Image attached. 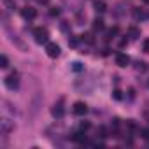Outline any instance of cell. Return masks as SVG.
<instances>
[{"instance_id":"6da1fadb","label":"cell","mask_w":149,"mask_h":149,"mask_svg":"<svg viewBox=\"0 0 149 149\" xmlns=\"http://www.w3.org/2000/svg\"><path fill=\"white\" fill-rule=\"evenodd\" d=\"M33 35H35L37 44H47V42H49V33H47L46 28H35Z\"/></svg>"},{"instance_id":"7a4b0ae2","label":"cell","mask_w":149,"mask_h":149,"mask_svg":"<svg viewBox=\"0 0 149 149\" xmlns=\"http://www.w3.org/2000/svg\"><path fill=\"white\" fill-rule=\"evenodd\" d=\"M46 53H47V56H51V58L60 56V46L53 44V42H47L46 44Z\"/></svg>"},{"instance_id":"3957f363","label":"cell","mask_w":149,"mask_h":149,"mask_svg":"<svg viewBox=\"0 0 149 149\" xmlns=\"http://www.w3.org/2000/svg\"><path fill=\"white\" fill-rule=\"evenodd\" d=\"M18 84H19L18 74H11L9 77H6V86H7L9 89H14V88H18Z\"/></svg>"},{"instance_id":"277c9868","label":"cell","mask_w":149,"mask_h":149,"mask_svg":"<svg viewBox=\"0 0 149 149\" xmlns=\"http://www.w3.org/2000/svg\"><path fill=\"white\" fill-rule=\"evenodd\" d=\"M74 112H76L77 116H84V114L88 112V105L82 104V102H76V104H74Z\"/></svg>"},{"instance_id":"5b68a950","label":"cell","mask_w":149,"mask_h":149,"mask_svg":"<svg viewBox=\"0 0 149 149\" xmlns=\"http://www.w3.org/2000/svg\"><path fill=\"white\" fill-rule=\"evenodd\" d=\"M63 112H65V109H63V100H60V102L55 104V107H53V116H55V118H62Z\"/></svg>"},{"instance_id":"8992f818","label":"cell","mask_w":149,"mask_h":149,"mask_svg":"<svg viewBox=\"0 0 149 149\" xmlns=\"http://www.w3.org/2000/svg\"><path fill=\"white\" fill-rule=\"evenodd\" d=\"M21 14H23L25 19H33V18L37 16V11H35L33 7H25V9L21 11Z\"/></svg>"},{"instance_id":"52a82bcc","label":"cell","mask_w":149,"mask_h":149,"mask_svg":"<svg viewBox=\"0 0 149 149\" xmlns=\"http://www.w3.org/2000/svg\"><path fill=\"white\" fill-rule=\"evenodd\" d=\"M116 63H118L119 67H126V65L130 63V56H128V55H123V53H119V55L116 56Z\"/></svg>"},{"instance_id":"ba28073f","label":"cell","mask_w":149,"mask_h":149,"mask_svg":"<svg viewBox=\"0 0 149 149\" xmlns=\"http://www.w3.org/2000/svg\"><path fill=\"white\" fill-rule=\"evenodd\" d=\"M72 140H76V142H82V144H86V135H82L81 132H77V133H74V135H72Z\"/></svg>"},{"instance_id":"9c48e42d","label":"cell","mask_w":149,"mask_h":149,"mask_svg":"<svg viewBox=\"0 0 149 149\" xmlns=\"http://www.w3.org/2000/svg\"><path fill=\"white\" fill-rule=\"evenodd\" d=\"M128 33L132 35V39H139V37H140V30H139V28H135V26H132V28L128 30Z\"/></svg>"},{"instance_id":"30bf717a","label":"cell","mask_w":149,"mask_h":149,"mask_svg":"<svg viewBox=\"0 0 149 149\" xmlns=\"http://www.w3.org/2000/svg\"><path fill=\"white\" fill-rule=\"evenodd\" d=\"M95 11L96 12H105V4L104 2H95Z\"/></svg>"},{"instance_id":"8fae6325","label":"cell","mask_w":149,"mask_h":149,"mask_svg":"<svg viewBox=\"0 0 149 149\" xmlns=\"http://www.w3.org/2000/svg\"><path fill=\"white\" fill-rule=\"evenodd\" d=\"M0 67H2V69H7V67H9V58H7L6 55L0 56Z\"/></svg>"},{"instance_id":"7c38bea8","label":"cell","mask_w":149,"mask_h":149,"mask_svg":"<svg viewBox=\"0 0 149 149\" xmlns=\"http://www.w3.org/2000/svg\"><path fill=\"white\" fill-rule=\"evenodd\" d=\"M93 28H95V30H102V28H104V21L96 18V19H95V23H93Z\"/></svg>"},{"instance_id":"4fadbf2b","label":"cell","mask_w":149,"mask_h":149,"mask_svg":"<svg viewBox=\"0 0 149 149\" xmlns=\"http://www.w3.org/2000/svg\"><path fill=\"white\" fill-rule=\"evenodd\" d=\"M2 130H4V133H7V132H11V130H12V126L9 125V121H7V119L2 123Z\"/></svg>"},{"instance_id":"5bb4252c","label":"cell","mask_w":149,"mask_h":149,"mask_svg":"<svg viewBox=\"0 0 149 149\" xmlns=\"http://www.w3.org/2000/svg\"><path fill=\"white\" fill-rule=\"evenodd\" d=\"M135 69H137V70H140V72H144V70H146V63H144V62H137Z\"/></svg>"},{"instance_id":"9a60e30c","label":"cell","mask_w":149,"mask_h":149,"mask_svg":"<svg viewBox=\"0 0 149 149\" xmlns=\"http://www.w3.org/2000/svg\"><path fill=\"white\" fill-rule=\"evenodd\" d=\"M77 42H79V40H77V37H74V35L69 39V46H72V47H74V46H77Z\"/></svg>"},{"instance_id":"2e32d148","label":"cell","mask_w":149,"mask_h":149,"mask_svg":"<svg viewBox=\"0 0 149 149\" xmlns=\"http://www.w3.org/2000/svg\"><path fill=\"white\" fill-rule=\"evenodd\" d=\"M142 49H144L146 53H149V39H146V40L142 42Z\"/></svg>"},{"instance_id":"e0dca14e","label":"cell","mask_w":149,"mask_h":149,"mask_svg":"<svg viewBox=\"0 0 149 149\" xmlns=\"http://www.w3.org/2000/svg\"><path fill=\"white\" fill-rule=\"evenodd\" d=\"M6 6L9 9H16V4H14V0H6Z\"/></svg>"},{"instance_id":"ac0fdd59","label":"cell","mask_w":149,"mask_h":149,"mask_svg":"<svg viewBox=\"0 0 149 149\" xmlns=\"http://www.w3.org/2000/svg\"><path fill=\"white\" fill-rule=\"evenodd\" d=\"M72 65H74L72 69H74L76 72H81V70H82V67H81V63H79V62H76V63H72Z\"/></svg>"},{"instance_id":"d6986e66","label":"cell","mask_w":149,"mask_h":149,"mask_svg":"<svg viewBox=\"0 0 149 149\" xmlns=\"http://www.w3.org/2000/svg\"><path fill=\"white\" fill-rule=\"evenodd\" d=\"M140 133H142V137H144L146 140H149V128H144V130H142Z\"/></svg>"},{"instance_id":"ffe728a7","label":"cell","mask_w":149,"mask_h":149,"mask_svg":"<svg viewBox=\"0 0 149 149\" xmlns=\"http://www.w3.org/2000/svg\"><path fill=\"white\" fill-rule=\"evenodd\" d=\"M96 133H100L98 137H107V135H105V128H104V126H100V128H98V130H96Z\"/></svg>"},{"instance_id":"44dd1931","label":"cell","mask_w":149,"mask_h":149,"mask_svg":"<svg viewBox=\"0 0 149 149\" xmlns=\"http://www.w3.org/2000/svg\"><path fill=\"white\" fill-rule=\"evenodd\" d=\"M82 39H84V40H86L88 44H91V42H93V39H91V35H89V33H86V35H82Z\"/></svg>"},{"instance_id":"7402d4cb","label":"cell","mask_w":149,"mask_h":149,"mask_svg":"<svg viewBox=\"0 0 149 149\" xmlns=\"http://www.w3.org/2000/svg\"><path fill=\"white\" fill-rule=\"evenodd\" d=\"M88 128H89V123L88 121H82L81 123V130H88Z\"/></svg>"},{"instance_id":"603a6c76","label":"cell","mask_w":149,"mask_h":149,"mask_svg":"<svg viewBox=\"0 0 149 149\" xmlns=\"http://www.w3.org/2000/svg\"><path fill=\"white\" fill-rule=\"evenodd\" d=\"M112 96L116 98V100H119V98H121V91H118V89H116V91L112 93Z\"/></svg>"},{"instance_id":"cb8c5ba5","label":"cell","mask_w":149,"mask_h":149,"mask_svg":"<svg viewBox=\"0 0 149 149\" xmlns=\"http://www.w3.org/2000/svg\"><path fill=\"white\" fill-rule=\"evenodd\" d=\"M58 14H60V11H58L56 7H53V9H51V16H58Z\"/></svg>"},{"instance_id":"d4e9b609","label":"cell","mask_w":149,"mask_h":149,"mask_svg":"<svg viewBox=\"0 0 149 149\" xmlns=\"http://www.w3.org/2000/svg\"><path fill=\"white\" fill-rule=\"evenodd\" d=\"M39 4H47V0H37Z\"/></svg>"}]
</instances>
